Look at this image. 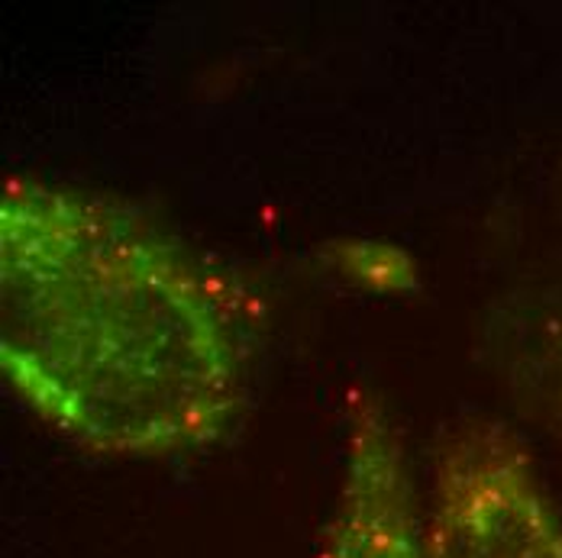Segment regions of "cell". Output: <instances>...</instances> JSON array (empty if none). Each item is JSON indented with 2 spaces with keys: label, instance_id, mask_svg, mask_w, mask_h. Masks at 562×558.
<instances>
[{
  "label": "cell",
  "instance_id": "4",
  "mask_svg": "<svg viewBox=\"0 0 562 558\" xmlns=\"http://www.w3.org/2000/svg\"><path fill=\"white\" fill-rule=\"evenodd\" d=\"M557 382H560V394H562V342L557 349Z\"/></svg>",
  "mask_w": 562,
  "mask_h": 558
},
{
  "label": "cell",
  "instance_id": "1",
  "mask_svg": "<svg viewBox=\"0 0 562 558\" xmlns=\"http://www.w3.org/2000/svg\"><path fill=\"white\" fill-rule=\"evenodd\" d=\"M249 362L239 300L166 226L75 184L3 181L0 372L58 436L116 458L211 446Z\"/></svg>",
  "mask_w": 562,
  "mask_h": 558
},
{
  "label": "cell",
  "instance_id": "2",
  "mask_svg": "<svg viewBox=\"0 0 562 558\" xmlns=\"http://www.w3.org/2000/svg\"><path fill=\"white\" fill-rule=\"evenodd\" d=\"M420 558H562V520L505 433L459 430L437 452Z\"/></svg>",
  "mask_w": 562,
  "mask_h": 558
},
{
  "label": "cell",
  "instance_id": "3",
  "mask_svg": "<svg viewBox=\"0 0 562 558\" xmlns=\"http://www.w3.org/2000/svg\"><path fill=\"white\" fill-rule=\"evenodd\" d=\"M420 510L382 397L352 394L337 498L314 558H420Z\"/></svg>",
  "mask_w": 562,
  "mask_h": 558
}]
</instances>
